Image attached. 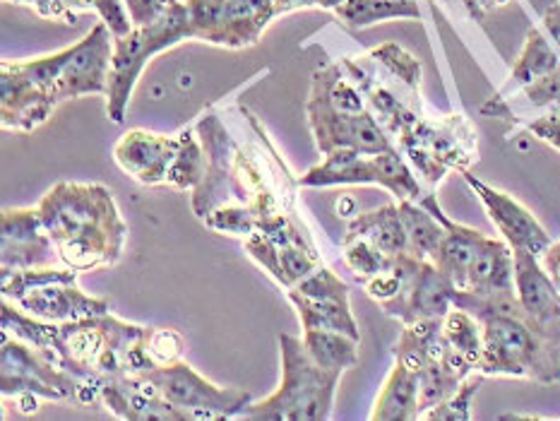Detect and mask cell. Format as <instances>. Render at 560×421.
<instances>
[{"mask_svg": "<svg viewBox=\"0 0 560 421\" xmlns=\"http://www.w3.org/2000/svg\"><path fill=\"white\" fill-rule=\"evenodd\" d=\"M248 256L272 277V280L289 292L299 286L308 274L323 268V260L313 244H287L279 246L262 232H253L243 238Z\"/></svg>", "mask_w": 560, "mask_h": 421, "instance_id": "21", "label": "cell"}, {"mask_svg": "<svg viewBox=\"0 0 560 421\" xmlns=\"http://www.w3.org/2000/svg\"><path fill=\"white\" fill-rule=\"evenodd\" d=\"M541 20H544L546 34L551 36V42L556 44V48L560 51V3H551L549 8H546Z\"/></svg>", "mask_w": 560, "mask_h": 421, "instance_id": "36", "label": "cell"}, {"mask_svg": "<svg viewBox=\"0 0 560 421\" xmlns=\"http://www.w3.org/2000/svg\"><path fill=\"white\" fill-rule=\"evenodd\" d=\"M481 3V8H483V12H491V10H495V8H501V5H505L508 0H479Z\"/></svg>", "mask_w": 560, "mask_h": 421, "instance_id": "40", "label": "cell"}, {"mask_svg": "<svg viewBox=\"0 0 560 421\" xmlns=\"http://www.w3.org/2000/svg\"><path fill=\"white\" fill-rule=\"evenodd\" d=\"M453 301L481 323L483 349L477 371L486 378L508 376L546 385L560 383V342L546 337L527 318L517 294L477 299L455 292Z\"/></svg>", "mask_w": 560, "mask_h": 421, "instance_id": "5", "label": "cell"}, {"mask_svg": "<svg viewBox=\"0 0 560 421\" xmlns=\"http://www.w3.org/2000/svg\"><path fill=\"white\" fill-rule=\"evenodd\" d=\"M345 236H357L369 241L377 250L387 253V256H407L409 253V236L405 220H401L399 202L397 204H383V208L359 214L351 220ZM411 256V253H409Z\"/></svg>", "mask_w": 560, "mask_h": 421, "instance_id": "24", "label": "cell"}, {"mask_svg": "<svg viewBox=\"0 0 560 421\" xmlns=\"http://www.w3.org/2000/svg\"><path fill=\"white\" fill-rule=\"evenodd\" d=\"M399 212L407 226L411 256L421 260H433L435 250L445 236L443 222L429 208H423L419 200H399Z\"/></svg>", "mask_w": 560, "mask_h": 421, "instance_id": "29", "label": "cell"}, {"mask_svg": "<svg viewBox=\"0 0 560 421\" xmlns=\"http://www.w3.org/2000/svg\"><path fill=\"white\" fill-rule=\"evenodd\" d=\"M60 262L36 208H8L0 217V274Z\"/></svg>", "mask_w": 560, "mask_h": 421, "instance_id": "16", "label": "cell"}, {"mask_svg": "<svg viewBox=\"0 0 560 421\" xmlns=\"http://www.w3.org/2000/svg\"><path fill=\"white\" fill-rule=\"evenodd\" d=\"M332 15L349 27L361 30L387 20H419L421 10L417 0H345Z\"/></svg>", "mask_w": 560, "mask_h": 421, "instance_id": "27", "label": "cell"}, {"mask_svg": "<svg viewBox=\"0 0 560 421\" xmlns=\"http://www.w3.org/2000/svg\"><path fill=\"white\" fill-rule=\"evenodd\" d=\"M114 34L104 22L63 51L27 60H3L0 66V120L8 130L44 126L56 106L78 96L108 90Z\"/></svg>", "mask_w": 560, "mask_h": 421, "instance_id": "3", "label": "cell"}, {"mask_svg": "<svg viewBox=\"0 0 560 421\" xmlns=\"http://www.w3.org/2000/svg\"><path fill=\"white\" fill-rule=\"evenodd\" d=\"M282 385L260 402H250L241 417L258 421H325L332 417L335 395L342 373L323 369L303 337L279 335Z\"/></svg>", "mask_w": 560, "mask_h": 421, "instance_id": "7", "label": "cell"}, {"mask_svg": "<svg viewBox=\"0 0 560 421\" xmlns=\"http://www.w3.org/2000/svg\"><path fill=\"white\" fill-rule=\"evenodd\" d=\"M195 130L205 144L207 172L190 204L207 229L248 238L272 217L296 212L299 178H291L270 142L248 154L214 114H205Z\"/></svg>", "mask_w": 560, "mask_h": 421, "instance_id": "1", "label": "cell"}, {"mask_svg": "<svg viewBox=\"0 0 560 421\" xmlns=\"http://www.w3.org/2000/svg\"><path fill=\"white\" fill-rule=\"evenodd\" d=\"M168 402L195 419H231L241 417L243 409L253 402V395L243 388H222L200 376L188 361L178 359L144 373Z\"/></svg>", "mask_w": 560, "mask_h": 421, "instance_id": "14", "label": "cell"}, {"mask_svg": "<svg viewBox=\"0 0 560 421\" xmlns=\"http://www.w3.org/2000/svg\"><path fill=\"white\" fill-rule=\"evenodd\" d=\"M525 130L532 132L534 138H539L541 142L551 144L553 150L560 152V106L551 108L549 114H544L539 118L529 120V124L525 126Z\"/></svg>", "mask_w": 560, "mask_h": 421, "instance_id": "35", "label": "cell"}, {"mask_svg": "<svg viewBox=\"0 0 560 421\" xmlns=\"http://www.w3.org/2000/svg\"><path fill=\"white\" fill-rule=\"evenodd\" d=\"M395 144L429 192L447 174H467L479 162V132L465 114L423 116L399 132Z\"/></svg>", "mask_w": 560, "mask_h": 421, "instance_id": "9", "label": "cell"}, {"mask_svg": "<svg viewBox=\"0 0 560 421\" xmlns=\"http://www.w3.org/2000/svg\"><path fill=\"white\" fill-rule=\"evenodd\" d=\"M78 274L66 265L63 268L48 265V268L0 274V284H3V299L48 323H70L112 313V301L82 292Z\"/></svg>", "mask_w": 560, "mask_h": 421, "instance_id": "11", "label": "cell"}, {"mask_svg": "<svg viewBox=\"0 0 560 421\" xmlns=\"http://www.w3.org/2000/svg\"><path fill=\"white\" fill-rule=\"evenodd\" d=\"M469 184V188L477 192V198L489 212V220L493 226L501 232V236L508 241L510 248H527L534 256H544L549 246L553 244V238L549 232L539 224L537 217H534L525 204L517 202L510 192L491 188L489 184H483L481 178L474 176L471 172L462 174Z\"/></svg>", "mask_w": 560, "mask_h": 421, "instance_id": "17", "label": "cell"}, {"mask_svg": "<svg viewBox=\"0 0 560 421\" xmlns=\"http://www.w3.org/2000/svg\"><path fill=\"white\" fill-rule=\"evenodd\" d=\"M184 349H186L184 337H180L176 330H168V328H162V330L154 328L152 330L150 354H152L156 366L172 364V361L184 359Z\"/></svg>", "mask_w": 560, "mask_h": 421, "instance_id": "34", "label": "cell"}, {"mask_svg": "<svg viewBox=\"0 0 560 421\" xmlns=\"http://www.w3.org/2000/svg\"><path fill=\"white\" fill-rule=\"evenodd\" d=\"M0 390L20 405H27V412L36 409V400H78L80 383L70 373L51 364L39 349L3 330L0 344Z\"/></svg>", "mask_w": 560, "mask_h": 421, "instance_id": "12", "label": "cell"}, {"mask_svg": "<svg viewBox=\"0 0 560 421\" xmlns=\"http://www.w3.org/2000/svg\"><path fill=\"white\" fill-rule=\"evenodd\" d=\"M3 330L34 349L80 383V405L102 402L106 383L156 369L150 354L154 328L120 320L112 313L70 323H48L3 299Z\"/></svg>", "mask_w": 560, "mask_h": 421, "instance_id": "2", "label": "cell"}, {"mask_svg": "<svg viewBox=\"0 0 560 421\" xmlns=\"http://www.w3.org/2000/svg\"><path fill=\"white\" fill-rule=\"evenodd\" d=\"M192 42L222 48L255 46L279 17L277 0H186Z\"/></svg>", "mask_w": 560, "mask_h": 421, "instance_id": "13", "label": "cell"}, {"mask_svg": "<svg viewBox=\"0 0 560 421\" xmlns=\"http://www.w3.org/2000/svg\"><path fill=\"white\" fill-rule=\"evenodd\" d=\"M541 265L546 268V272L551 274V280L558 284L560 289V241H553L549 246V250L541 256Z\"/></svg>", "mask_w": 560, "mask_h": 421, "instance_id": "37", "label": "cell"}, {"mask_svg": "<svg viewBox=\"0 0 560 421\" xmlns=\"http://www.w3.org/2000/svg\"><path fill=\"white\" fill-rule=\"evenodd\" d=\"M515 253V289L517 301L527 318L537 328L560 342V289L546 272L541 258L527 248H513Z\"/></svg>", "mask_w": 560, "mask_h": 421, "instance_id": "18", "label": "cell"}, {"mask_svg": "<svg viewBox=\"0 0 560 421\" xmlns=\"http://www.w3.org/2000/svg\"><path fill=\"white\" fill-rule=\"evenodd\" d=\"M459 3H462V8L467 10V15H469L471 20L481 22V20L486 17V12H483V8H481L479 0H459Z\"/></svg>", "mask_w": 560, "mask_h": 421, "instance_id": "39", "label": "cell"}, {"mask_svg": "<svg viewBox=\"0 0 560 421\" xmlns=\"http://www.w3.org/2000/svg\"><path fill=\"white\" fill-rule=\"evenodd\" d=\"M373 421H417L421 419V376L401 361L387 373L371 412Z\"/></svg>", "mask_w": 560, "mask_h": 421, "instance_id": "22", "label": "cell"}, {"mask_svg": "<svg viewBox=\"0 0 560 421\" xmlns=\"http://www.w3.org/2000/svg\"><path fill=\"white\" fill-rule=\"evenodd\" d=\"M308 126L315 138V148L320 154H330L335 150H359L363 154L397 150L395 140L387 136V130L377 124L371 112L345 114L335 108L306 104Z\"/></svg>", "mask_w": 560, "mask_h": 421, "instance_id": "15", "label": "cell"}, {"mask_svg": "<svg viewBox=\"0 0 560 421\" xmlns=\"http://www.w3.org/2000/svg\"><path fill=\"white\" fill-rule=\"evenodd\" d=\"M339 60L389 138L397 140L399 132L423 118V66L407 48L387 42L361 56Z\"/></svg>", "mask_w": 560, "mask_h": 421, "instance_id": "6", "label": "cell"}, {"mask_svg": "<svg viewBox=\"0 0 560 421\" xmlns=\"http://www.w3.org/2000/svg\"><path fill=\"white\" fill-rule=\"evenodd\" d=\"M36 210L66 268L90 272L124 256L128 224L106 186L60 180L44 192Z\"/></svg>", "mask_w": 560, "mask_h": 421, "instance_id": "4", "label": "cell"}, {"mask_svg": "<svg viewBox=\"0 0 560 421\" xmlns=\"http://www.w3.org/2000/svg\"><path fill=\"white\" fill-rule=\"evenodd\" d=\"M483 373L474 371L471 376L462 381L459 388L443 400L441 405H435L433 409L423 414L425 421H469L471 419V402L477 397L481 383H483Z\"/></svg>", "mask_w": 560, "mask_h": 421, "instance_id": "32", "label": "cell"}, {"mask_svg": "<svg viewBox=\"0 0 560 421\" xmlns=\"http://www.w3.org/2000/svg\"><path fill=\"white\" fill-rule=\"evenodd\" d=\"M291 306L296 308L303 330H335L361 340L359 323L351 313L349 299H311L287 292Z\"/></svg>", "mask_w": 560, "mask_h": 421, "instance_id": "25", "label": "cell"}, {"mask_svg": "<svg viewBox=\"0 0 560 421\" xmlns=\"http://www.w3.org/2000/svg\"><path fill=\"white\" fill-rule=\"evenodd\" d=\"M303 8H320V0H277L279 17L287 15V12L303 10Z\"/></svg>", "mask_w": 560, "mask_h": 421, "instance_id": "38", "label": "cell"}, {"mask_svg": "<svg viewBox=\"0 0 560 421\" xmlns=\"http://www.w3.org/2000/svg\"><path fill=\"white\" fill-rule=\"evenodd\" d=\"M114 160L142 186L192 190L207 172L205 144L192 128H184L176 136L130 130L116 142Z\"/></svg>", "mask_w": 560, "mask_h": 421, "instance_id": "8", "label": "cell"}, {"mask_svg": "<svg viewBox=\"0 0 560 421\" xmlns=\"http://www.w3.org/2000/svg\"><path fill=\"white\" fill-rule=\"evenodd\" d=\"M303 344L308 354L327 371L345 373L359 364L361 340L335 330H303Z\"/></svg>", "mask_w": 560, "mask_h": 421, "instance_id": "28", "label": "cell"}, {"mask_svg": "<svg viewBox=\"0 0 560 421\" xmlns=\"http://www.w3.org/2000/svg\"><path fill=\"white\" fill-rule=\"evenodd\" d=\"M325 160L308 168L299 178L303 188H330V186H375V168L373 156L359 150H335L323 154Z\"/></svg>", "mask_w": 560, "mask_h": 421, "instance_id": "23", "label": "cell"}, {"mask_svg": "<svg viewBox=\"0 0 560 421\" xmlns=\"http://www.w3.org/2000/svg\"><path fill=\"white\" fill-rule=\"evenodd\" d=\"M342 258L347 262V268L354 272V277L361 284L371 280V277L381 274L383 270H387L395 260L393 256H387V253L371 246L369 241L357 238V236L342 238Z\"/></svg>", "mask_w": 560, "mask_h": 421, "instance_id": "31", "label": "cell"}, {"mask_svg": "<svg viewBox=\"0 0 560 421\" xmlns=\"http://www.w3.org/2000/svg\"><path fill=\"white\" fill-rule=\"evenodd\" d=\"M184 42H192L186 0H176L162 17L150 24H132L124 36H114L112 70H108L106 116L114 124H124L130 96L142 75L144 66L156 54H164Z\"/></svg>", "mask_w": 560, "mask_h": 421, "instance_id": "10", "label": "cell"}, {"mask_svg": "<svg viewBox=\"0 0 560 421\" xmlns=\"http://www.w3.org/2000/svg\"><path fill=\"white\" fill-rule=\"evenodd\" d=\"M558 66H560V51L551 42V36L537 27H532L527 32V42L522 46L513 70H510L508 82L498 90V94H508L525 87V84L544 78L546 72H551Z\"/></svg>", "mask_w": 560, "mask_h": 421, "instance_id": "26", "label": "cell"}, {"mask_svg": "<svg viewBox=\"0 0 560 421\" xmlns=\"http://www.w3.org/2000/svg\"><path fill=\"white\" fill-rule=\"evenodd\" d=\"M443 332L447 344L459 352L465 359H469L474 366H479L483 337H481V323L474 313L453 306L443 318Z\"/></svg>", "mask_w": 560, "mask_h": 421, "instance_id": "30", "label": "cell"}, {"mask_svg": "<svg viewBox=\"0 0 560 421\" xmlns=\"http://www.w3.org/2000/svg\"><path fill=\"white\" fill-rule=\"evenodd\" d=\"M102 405L126 421H190L186 412L166 400L144 373L106 383Z\"/></svg>", "mask_w": 560, "mask_h": 421, "instance_id": "19", "label": "cell"}, {"mask_svg": "<svg viewBox=\"0 0 560 421\" xmlns=\"http://www.w3.org/2000/svg\"><path fill=\"white\" fill-rule=\"evenodd\" d=\"M455 284L433 260H419L405 296L389 318L399 320L401 325L445 318V313L455 306Z\"/></svg>", "mask_w": 560, "mask_h": 421, "instance_id": "20", "label": "cell"}, {"mask_svg": "<svg viewBox=\"0 0 560 421\" xmlns=\"http://www.w3.org/2000/svg\"><path fill=\"white\" fill-rule=\"evenodd\" d=\"M289 292L301 294V296H311V299H349V289L347 284L339 280V277L330 270L323 268L308 274L299 286L289 289Z\"/></svg>", "mask_w": 560, "mask_h": 421, "instance_id": "33", "label": "cell"}]
</instances>
